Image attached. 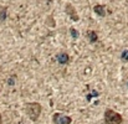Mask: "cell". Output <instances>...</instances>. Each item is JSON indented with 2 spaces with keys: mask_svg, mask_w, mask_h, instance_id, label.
I'll return each instance as SVG.
<instances>
[{
  "mask_svg": "<svg viewBox=\"0 0 128 124\" xmlns=\"http://www.w3.org/2000/svg\"><path fill=\"white\" fill-rule=\"evenodd\" d=\"M25 112L28 114V117L30 118V121L36 122L42 112V106L39 102H30L25 104Z\"/></svg>",
  "mask_w": 128,
  "mask_h": 124,
  "instance_id": "6da1fadb",
  "label": "cell"
},
{
  "mask_svg": "<svg viewBox=\"0 0 128 124\" xmlns=\"http://www.w3.org/2000/svg\"><path fill=\"white\" fill-rule=\"evenodd\" d=\"M122 122H123V117L118 112H116L111 108H107L104 111V114H103V123L104 124H122Z\"/></svg>",
  "mask_w": 128,
  "mask_h": 124,
  "instance_id": "7a4b0ae2",
  "label": "cell"
},
{
  "mask_svg": "<svg viewBox=\"0 0 128 124\" xmlns=\"http://www.w3.org/2000/svg\"><path fill=\"white\" fill-rule=\"evenodd\" d=\"M72 123V118L66 116V114H62V113H54L52 114V124H71Z\"/></svg>",
  "mask_w": 128,
  "mask_h": 124,
  "instance_id": "3957f363",
  "label": "cell"
},
{
  "mask_svg": "<svg viewBox=\"0 0 128 124\" xmlns=\"http://www.w3.org/2000/svg\"><path fill=\"white\" fill-rule=\"evenodd\" d=\"M65 12L70 16V19H72V21H78V20H80V16H78V14H77L75 6H72V4L67 2V4L65 5Z\"/></svg>",
  "mask_w": 128,
  "mask_h": 124,
  "instance_id": "277c9868",
  "label": "cell"
},
{
  "mask_svg": "<svg viewBox=\"0 0 128 124\" xmlns=\"http://www.w3.org/2000/svg\"><path fill=\"white\" fill-rule=\"evenodd\" d=\"M56 61L60 63V65H67L70 62V56L68 53L66 52H58L56 55Z\"/></svg>",
  "mask_w": 128,
  "mask_h": 124,
  "instance_id": "5b68a950",
  "label": "cell"
},
{
  "mask_svg": "<svg viewBox=\"0 0 128 124\" xmlns=\"http://www.w3.org/2000/svg\"><path fill=\"white\" fill-rule=\"evenodd\" d=\"M93 12L96 14V15H98V16H106V5H102V4H96L94 6H93Z\"/></svg>",
  "mask_w": 128,
  "mask_h": 124,
  "instance_id": "8992f818",
  "label": "cell"
},
{
  "mask_svg": "<svg viewBox=\"0 0 128 124\" xmlns=\"http://www.w3.org/2000/svg\"><path fill=\"white\" fill-rule=\"evenodd\" d=\"M87 37H88L90 42H97V40H98V35L93 30H88L87 31Z\"/></svg>",
  "mask_w": 128,
  "mask_h": 124,
  "instance_id": "52a82bcc",
  "label": "cell"
},
{
  "mask_svg": "<svg viewBox=\"0 0 128 124\" xmlns=\"http://www.w3.org/2000/svg\"><path fill=\"white\" fill-rule=\"evenodd\" d=\"M5 17H6V7L4 6V7H1V9H0V22H1V21H4V20H5Z\"/></svg>",
  "mask_w": 128,
  "mask_h": 124,
  "instance_id": "ba28073f",
  "label": "cell"
},
{
  "mask_svg": "<svg viewBox=\"0 0 128 124\" xmlns=\"http://www.w3.org/2000/svg\"><path fill=\"white\" fill-rule=\"evenodd\" d=\"M121 58H122L123 61H128V50H124V51L122 52V55H121Z\"/></svg>",
  "mask_w": 128,
  "mask_h": 124,
  "instance_id": "9c48e42d",
  "label": "cell"
},
{
  "mask_svg": "<svg viewBox=\"0 0 128 124\" xmlns=\"http://www.w3.org/2000/svg\"><path fill=\"white\" fill-rule=\"evenodd\" d=\"M70 32H71V35L74 36V39H77V37H78V34H77V30H76V29H72V27H71V29H70Z\"/></svg>",
  "mask_w": 128,
  "mask_h": 124,
  "instance_id": "30bf717a",
  "label": "cell"
},
{
  "mask_svg": "<svg viewBox=\"0 0 128 124\" xmlns=\"http://www.w3.org/2000/svg\"><path fill=\"white\" fill-rule=\"evenodd\" d=\"M8 83H9V86H14L15 84V78H9Z\"/></svg>",
  "mask_w": 128,
  "mask_h": 124,
  "instance_id": "8fae6325",
  "label": "cell"
},
{
  "mask_svg": "<svg viewBox=\"0 0 128 124\" xmlns=\"http://www.w3.org/2000/svg\"><path fill=\"white\" fill-rule=\"evenodd\" d=\"M0 124H2V117H1V114H0Z\"/></svg>",
  "mask_w": 128,
  "mask_h": 124,
  "instance_id": "7c38bea8",
  "label": "cell"
}]
</instances>
